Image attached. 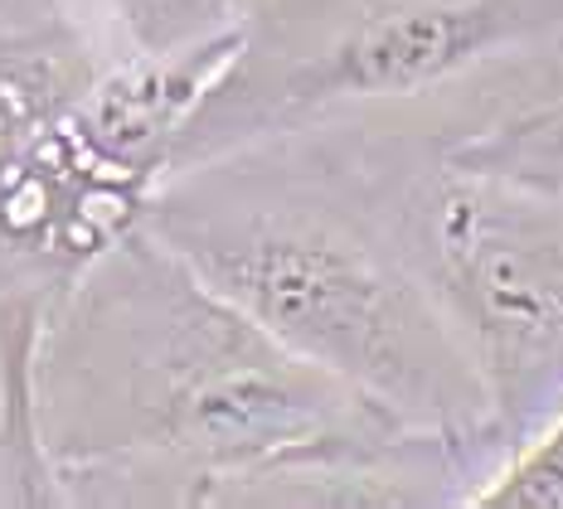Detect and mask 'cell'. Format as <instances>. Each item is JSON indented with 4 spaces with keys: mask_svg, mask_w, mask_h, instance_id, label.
<instances>
[{
    "mask_svg": "<svg viewBox=\"0 0 563 509\" xmlns=\"http://www.w3.org/2000/svg\"><path fill=\"white\" fill-rule=\"evenodd\" d=\"M151 229L273 340L404 428L452 442L481 485L506 466L486 378L384 209H350L297 185L267 199L156 209Z\"/></svg>",
    "mask_w": 563,
    "mask_h": 509,
    "instance_id": "1",
    "label": "cell"
},
{
    "mask_svg": "<svg viewBox=\"0 0 563 509\" xmlns=\"http://www.w3.org/2000/svg\"><path fill=\"white\" fill-rule=\"evenodd\" d=\"M549 49L563 54V0H273L249 15V40L185 122L170 170Z\"/></svg>",
    "mask_w": 563,
    "mask_h": 509,
    "instance_id": "2",
    "label": "cell"
},
{
    "mask_svg": "<svg viewBox=\"0 0 563 509\" xmlns=\"http://www.w3.org/2000/svg\"><path fill=\"white\" fill-rule=\"evenodd\" d=\"M379 209L472 350L510 461L563 408V185L456 165L432 146L428 170Z\"/></svg>",
    "mask_w": 563,
    "mask_h": 509,
    "instance_id": "3",
    "label": "cell"
},
{
    "mask_svg": "<svg viewBox=\"0 0 563 509\" xmlns=\"http://www.w3.org/2000/svg\"><path fill=\"white\" fill-rule=\"evenodd\" d=\"M438 151L456 165L563 185V58L515 68L506 92L476 122L438 136Z\"/></svg>",
    "mask_w": 563,
    "mask_h": 509,
    "instance_id": "4",
    "label": "cell"
},
{
    "mask_svg": "<svg viewBox=\"0 0 563 509\" xmlns=\"http://www.w3.org/2000/svg\"><path fill=\"white\" fill-rule=\"evenodd\" d=\"M466 505L481 509H563V408L530 446H520Z\"/></svg>",
    "mask_w": 563,
    "mask_h": 509,
    "instance_id": "5",
    "label": "cell"
}]
</instances>
